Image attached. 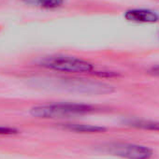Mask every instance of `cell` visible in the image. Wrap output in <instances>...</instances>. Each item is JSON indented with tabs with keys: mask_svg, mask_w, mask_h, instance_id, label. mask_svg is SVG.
<instances>
[{
	"mask_svg": "<svg viewBox=\"0 0 159 159\" xmlns=\"http://www.w3.org/2000/svg\"><path fill=\"white\" fill-rule=\"evenodd\" d=\"M39 64L47 69L66 73H89L94 69V66L84 59L62 54L45 57Z\"/></svg>",
	"mask_w": 159,
	"mask_h": 159,
	"instance_id": "obj_2",
	"label": "cell"
},
{
	"mask_svg": "<svg viewBox=\"0 0 159 159\" xmlns=\"http://www.w3.org/2000/svg\"><path fill=\"white\" fill-rule=\"evenodd\" d=\"M97 109L91 105L80 103H55L40 105L31 109L32 116L40 119H62L76 115H83L96 111Z\"/></svg>",
	"mask_w": 159,
	"mask_h": 159,
	"instance_id": "obj_1",
	"label": "cell"
},
{
	"mask_svg": "<svg viewBox=\"0 0 159 159\" xmlns=\"http://www.w3.org/2000/svg\"><path fill=\"white\" fill-rule=\"evenodd\" d=\"M127 124L130 126L135 128L144 129V130H152V131H159V122L157 121H150V120H129Z\"/></svg>",
	"mask_w": 159,
	"mask_h": 159,
	"instance_id": "obj_6",
	"label": "cell"
},
{
	"mask_svg": "<svg viewBox=\"0 0 159 159\" xmlns=\"http://www.w3.org/2000/svg\"><path fill=\"white\" fill-rule=\"evenodd\" d=\"M39 6L45 9H56L61 7L66 0H37Z\"/></svg>",
	"mask_w": 159,
	"mask_h": 159,
	"instance_id": "obj_7",
	"label": "cell"
},
{
	"mask_svg": "<svg viewBox=\"0 0 159 159\" xmlns=\"http://www.w3.org/2000/svg\"><path fill=\"white\" fill-rule=\"evenodd\" d=\"M104 151L125 159H150L152 156V151L149 147L127 142L108 143L104 146Z\"/></svg>",
	"mask_w": 159,
	"mask_h": 159,
	"instance_id": "obj_3",
	"label": "cell"
},
{
	"mask_svg": "<svg viewBox=\"0 0 159 159\" xmlns=\"http://www.w3.org/2000/svg\"><path fill=\"white\" fill-rule=\"evenodd\" d=\"M64 128L78 133H89V134L103 133L106 131V128L103 126L83 125V124H64Z\"/></svg>",
	"mask_w": 159,
	"mask_h": 159,
	"instance_id": "obj_5",
	"label": "cell"
},
{
	"mask_svg": "<svg viewBox=\"0 0 159 159\" xmlns=\"http://www.w3.org/2000/svg\"><path fill=\"white\" fill-rule=\"evenodd\" d=\"M128 22L137 24H153L159 21V14L148 9H132L128 10L124 14Z\"/></svg>",
	"mask_w": 159,
	"mask_h": 159,
	"instance_id": "obj_4",
	"label": "cell"
},
{
	"mask_svg": "<svg viewBox=\"0 0 159 159\" xmlns=\"http://www.w3.org/2000/svg\"><path fill=\"white\" fill-rule=\"evenodd\" d=\"M18 131L15 128L7 127V126H0V135H13Z\"/></svg>",
	"mask_w": 159,
	"mask_h": 159,
	"instance_id": "obj_8",
	"label": "cell"
},
{
	"mask_svg": "<svg viewBox=\"0 0 159 159\" xmlns=\"http://www.w3.org/2000/svg\"><path fill=\"white\" fill-rule=\"evenodd\" d=\"M149 74L152 75V76H155V77H159V66H152L149 69L148 71Z\"/></svg>",
	"mask_w": 159,
	"mask_h": 159,
	"instance_id": "obj_9",
	"label": "cell"
}]
</instances>
